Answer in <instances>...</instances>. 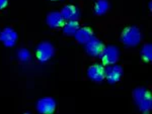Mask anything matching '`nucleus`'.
<instances>
[{
    "instance_id": "f257e3e1",
    "label": "nucleus",
    "mask_w": 152,
    "mask_h": 114,
    "mask_svg": "<svg viewBox=\"0 0 152 114\" xmlns=\"http://www.w3.org/2000/svg\"><path fill=\"white\" fill-rule=\"evenodd\" d=\"M133 99L136 106L143 113L150 112L152 109V96L148 89L138 87L133 91Z\"/></svg>"
},
{
    "instance_id": "f03ea898",
    "label": "nucleus",
    "mask_w": 152,
    "mask_h": 114,
    "mask_svg": "<svg viewBox=\"0 0 152 114\" xmlns=\"http://www.w3.org/2000/svg\"><path fill=\"white\" fill-rule=\"evenodd\" d=\"M121 40L127 47H137L142 40V33L136 26H127L121 33Z\"/></svg>"
},
{
    "instance_id": "7ed1b4c3",
    "label": "nucleus",
    "mask_w": 152,
    "mask_h": 114,
    "mask_svg": "<svg viewBox=\"0 0 152 114\" xmlns=\"http://www.w3.org/2000/svg\"><path fill=\"white\" fill-rule=\"evenodd\" d=\"M37 59L41 63L50 61L55 55V48L50 42H42L38 45L36 51Z\"/></svg>"
},
{
    "instance_id": "20e7f679",
    "label": "nucleus",
    "mask_w": 152,
    "mask_h": 114,
    "mask_svg": "<svg viewBox=\"0 0 152 114\" xmlns=\"http://www.w3.org/2000/svg\"><path fill=\"white\" fill-rule=\"evenodd\" d=\"M99 57L104 65L117 64L120 58V51L116 45H107L104 47Z\"/></svg>"
},
{
    "instance_id": "39448f33",
    "label": "nucleus",
    "mask_w": 152,
    "mask_h": 114,
    "mask_svg": "<svg viewBox=\"0 0 152 114\" xmlns=\"http://www.w3.org/2000/svg\"><path fill=\"white\" fill-rule=\"evenodd\" d=\"M124 69L122 66L117 64L107 65V68H104V79L110 84H116L123 78Z\"/></svg>"
},
{
    "instance_id": "423d86ee",
    "label": "nucleus",
    "mask_w": 152,
    "mask_h": 114,
    "mask_svg": "<svg viewBox=\"0 0 152 114\" xmlns=\"http://www.w3.org/2000/svg\"><path fill=\"white\" fill-rule=\"evenodd\" d=\"M18 32L12 27H5L0 31V42L6 48H12L18 42Z\"/></svg>"
},
{
    "instance_id": "0eeeda50",
    "label": "nucleus",
    "mask_w": 152,
    "mask_h": 114,
    "mask_svg": "<svg viewBox=\"0 0 152 114\" xmlns=\"http://www.w3.org/2000/svg\"><path fill=\"white\" fill-rule=\"evenodd\" d=\"M56 101L52 97H44L37 102V111L43 114H51L56 109Z\"/></svg>"
},
{
    "instance_id": "6e6552de",
    "label": "nucleus",
    "mask_w": 152,
    "mask_h": 114,
    "mask_svg": "<svg viewBox=\"0 0 152 114\" xmlns=\"http://www.w3.org/2000/svg\"><path fill=\"white\" fill-rule=\"evenodd\" d=\"M104 43L97 38L92 36L88 42L85 43V52L90 57H99L104 48Z\"/></svg>"
},
{
    "instance_id": "1a4fd4ad",
    "label": "nucleus",
    "mask_w": 152,
    "mask_h": 114,
    "mask_svg": "<svg viewBox=\"0 0 152 114\" xmlns=\"http://www.w3.org/2000/svg\"><path fill=\"white\" fill-rule=\"evenodd\" d=\"M87 77L95 83H100L104 80V67L100 64H92L87 69Z\"/></svg>"
},
{
    "instance_id": "9d476101",
    "label": "nucleus",
    "mask_w": 152,
    "mask_h": 114,
    "mask_svg": "<svg viewBox=\"0 0 152 114\" xmlns=\"http://www.w3.org/2000/svg\"><path fill=\"white\" fill-rule=\"evenodd\" d=\"M62 17L64 18V20H78V18L80 17V11L79 8L76 7L72 4H68L65 5L61 9L60 11Z\"/></svg>"
},
{
    "instance_id": "9b49d317",
    "label": "nucleus",
    "mask_w": 152,
    "mask_h": 114,
    "mask_svg": "<svg viewBox=\"0 0 152 114\" xmlns=\"http://www.w3.org/2000/svg\"><path fill=\"white\" fill-rule=\"evenodd\" d=\"M64 18L62 17L61 13L59 11H52L48 13L47 18H46V22L48 26L51 28H59L62 27L64 24Z\"/></svg>"
},
{
    "instance_id": "f8f14e48",
    "label": "nucleus",
    "mask_w": 152,
    "mask_h": 114,
    "mask_svg": "<svg viewBox=\"0 0 152 114\" xmlns=\"http://www.w3.org/2000/svg\"><path fill=\"white\" fill-rule=\"evenodd\" d=\"M92 36H94V31H92L91 28L87 27V26L79 27L74 35L76 42L80 43V45H85Z\"/></svg>"
},
{
    "instance_id": "ddd939ff",
    "label": "nucleus",
    "mask_w": 152,
    "mask_h": 114,
    "mask_svg": "<svg viewBox=\"0 0 152 114\" xmlns=\"http://www.w3.org/2000/svg\"><path fill=\"white\" fill-rule=\"evenodd\" d=\"M80 27L79 22L77 20H68L67 22H64L62 26L63 33L67 36H74L75 32Z\"/></svg>"
},
{
    "instance_id": "4468645a",
    "label": "nucleus",
    "mask_w": 152,
    "mask_h": 114,
    "mask_svg": "<svg viewBox=\"0 0 152 114\" xmlns=\"http://www.w3.org/2000/svg\"><path fill=\"white\" fill-rule=\"evenodd\" d=\"M110 9L109 0H97L94 5V13L96 15H104Z\"/></svg>"
},
{
    "instance_id": "2eb2a0df",
    "label": "nucleus",
    "mask_w": 152,
    "mask_h": 114,
    "mask_svg": "<svg viewBox=\"0 0 152 114\" xmlns=\"http://www.w3.org/2000/svg\"><path fill=\"white\" fill-rule=\"evenodd\" d=\"M141 57L145 62H151L152 60V45L151 43H145L141 48Z\"/></svg>"
},
{
    "instance_id": "dca6fc26",
    "label": "nucleus",
    "mask_w": 152,
    "mask_h": 114,
    "mask_svg": "<svg viewBox=\"0 0 152 114\" xmlns=\"http://www.w3.org/2000/svg\"><path fill=\"white\" fill-rule=\"evenodd\" d=\"M16 56H18V59L23 63H26L31 60V52L28 48H19L16 53Z\"/></svg>"
},
{
    "instance_id": "f3484780",
    "label": "nucleus",
    "mask_w": 152,
    "mask_h": 114,
    "mask_svg": "<svg viewBox=\"0 0 152 114\" xmlns=\"http://www.w3.org/2000/svg\"><path fill=\"white\" fill-rule=\"evenodd\" d=\"M8 5V0H0V10L4 9Z\"/></svg>"
},
{
    "instance_id": "a211bd4d",
    "label": "nucleus",
    "mask_w": 152,
    "mask_h": 114,
    "mask_svg": "<svg viewBox=\"0 0 152 114\" xmlns=\"http://www.w3.org/2000/svg\"><path fill=\"white\" fill-rule=\"evenodd\" d=\"M149 9L151 10V2H149Z\"/></svg>"
},
{
    "instance_id": "6ab92c4d",
    "label": "nucleus",
    "mask_w": 152,
    "mask_h": 114,
    "mask_svg": "<svg viewBox=\"0 0 152 114\" xmlns=\"http://www.w3.org/2000/svg\"><path fill=\"white\" fill-rule=\"evenodd\" d=\"M49 1H61V0H49Z\"/></svg>"
}]
</instances>
